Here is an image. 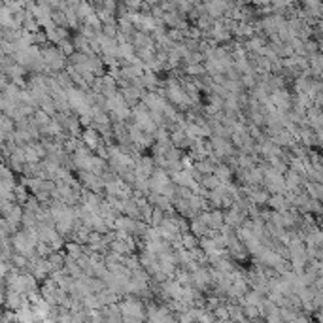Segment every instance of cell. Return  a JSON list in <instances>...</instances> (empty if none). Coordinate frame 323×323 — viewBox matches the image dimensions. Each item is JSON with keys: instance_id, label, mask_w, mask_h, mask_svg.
I'll list each match as a JSON object with an SVG mask.
<instances>
[{"instance_id": "obj_4", "label": "cell", "mask_w": 323, "mask_h": 323, "mask_svg": "<svg viewBox=\"0 0 323 323\" xmlns=\"http://www.w3.org/2000/svg\"><path fill=\"white\" fill-rule=\"evenodd\" d=\"M180 242H182V248L195 249L197 246H199V237H197V235H193L191 231H185V233H182V235H180Z\"/></svg>"}, {"instance_id": "obj_1", "label": "cell", "mask_w": 323, "mask_h": 323, "mask_svg": "<svg viewBox=\"0 0 323 323\" xmlns=\"http://www.w3.org/2000/svg\"><path fill=\"white\" fill-rule=\"evenodd\" d=\"M80 138H81V142H83V146H85L87 150H91L93 153L97 151V148L100 146V144H104L102 136H100V134H98V132L93 129V127H87L85 130H81Z\"/></svg>"}, {"instance_id": "obj_3", "label": "cell", "mask_w": 323, "mask_h": 323, "mask_svg": "<svg viewBox=\"0 0 323 323\" xmlns=\"http://www.w3.org/2000/svg\"><path fill=\"white\" fill-rule=\"evenodd\" d=\"M302 189H304V193L308 195L310 199H320V201H322V193H323L322 182H312V180H304V183H302Z\"/></svg>"}, {"instance_id": "obj_2", "label": "cell", "mask_w": 323, "mask_h": 323, "mask_svg": "<svg viewBox=\"0 0 323 323\" xmlns=\"http://www.w3.org/2000/svg\"><path fill=\"white\" fill-rule=\"evenodd\" d=\"M100 312H102V322H123V316H121L118 302H112V304L102 306Z\"/></svg>"}]
</instances>
